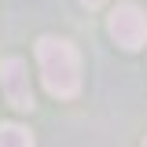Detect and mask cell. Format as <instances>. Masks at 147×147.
Returning <instances> with one entry per match:
<instances>
[{
    "mask_svg": "<svg viewBox=\"0 0 147 147\" xmlns=\"http://www.w3.org/2000/svg\"><path fill=\"white\" fill-rule=\"evenodd\" d=\"M37 63H40V77H44V88L59 96V99H70L81 88V55L70 40H59V37H40L37 40Z\"/></svg>",
    "mask_w": 147,
    "mask_h": 147,
    "instance_id": "1",
    "label": "cell"
},
{
    "mask_svg": "<svg viewBox=\"0 0 147 147\" xmlns=\"http://www.w3.org/2000/svg\"><path fill=\"white\" fill-rule=\"evenodd\" d=\"M107 30H110V37H114L125 52H136V48L147 44V15L136 7V4H129V0L110 11Z\"/></svg>",
    "mask_w": 147,
    "mask_h": 147,
    "instance_id": "2",
    "label": "cell"
},
{
    "mask_svg": "<svg viewBox=\"0 0 147 147\" xmlns=\"http://www.w3.org/2000/svg\"><path fill=\"white\" fill-rule=\"evenodd\" d=\"M0 85H4V96H7V103L15 110H33V85H30V66L11 55V59H4L0 63Z\"/></svg>",
    "mask_w": 147,
    "mask_h": 147,
    "instance_id": "3",
    "label": "cell"
},
{
    "mask_svg": "<svg viewBox=\"0 0 147 147\" xmlns=\"http://www.w3.org/2000/svg\"><path fill=\"white\" fill-rule=\"evenodd\" d=\"M0 147H33V136H30V129L7 121V125H0Z\"/></svg>",
    "mask_w": 147,
    "mask_h": 147,
    "instance_id": "4",
    "label": "cell"
},
{
    "mask_svg": "<svg viewBox=\"0 0 147 147\" xmlns=\"http://www.w3.org/2000/svg\"><path fill=\"white\" fill-rule=\"evenodd\" d=\"M81 4H85V7H99L103 0H81Z\"/></svg>",
    "mask_w": 147,
    "mask_h": 147,
    "instance_id": "5",
    "label": "cell"
},
{
    "mask_svg": "<svg viewBox=\"0 0 147 147\" xmlns=\"http://www.w3.org/2000/svg\"><path fill=\"white\" fill-rule=\"evenodd\" d=\"M144 147H147V140H144Z\"/></svg>",
    "mask_w": 147,
    "mask_h": 147,
    "instance_id": "6",
    "label": "cell"
}]
</instances>
